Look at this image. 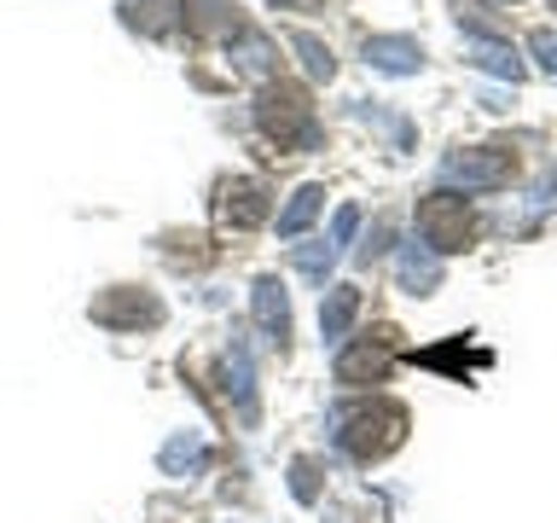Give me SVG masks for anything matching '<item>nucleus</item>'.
Instances as JSON below:
<instances>
[{
  "instance_id": "nucleus-1",
  "label": "nucleus",
  "mask_w": 557,
  "mask_h": 523,
  "mask_svg": "<svg viewBox=\"0 0 557 523\" xmlns=\"http://www.w3.org/2000/svg\"><path fill=\"white\" fill-rule=\"evenodd\" d=\"M256 122H261V134L278 139L285 151H302V146H313V134H320V122H313V105H308V94H302L296 82L261 87Z\"/></svg>"
},
{
  "instance_id": "nucleus-2",
  "label": "nucleus",
  "mask_w": 557,
  "mask_h": 523,
  "mask_svg": "<svg viewBox=\"0 0 557 523\" xmlns=\"http://www.w3.org/2000/svg\"><path fill=\"white\" fill-rule=\"evenodd\" d=\"M337 442H343V453H355V460L372 465V460H383V453H395L407 442V408H400V401H372V408L343 418Z\"/></svg>"
},
{
  "instance_id": "nucleus-3",
  "label": "nucleus",
  "mask_w": 557,
  "mask_h": 523,
  "mask_svg": "<svg viewBox=\"0 0 557 523\" xmlns=\"http://www.w3.org/2000/svg\"><path fill=\"white\" fill-rule=\"evenodd\" d=\"M418 233L435 256H453L470 244V204L459 192H430V198H418Z\"/></svg>"
},
{
  "instance_id": "nucleus-4",
  "label": "nucleus",
  "mask_w": 557,
  "mask_h": 523,
  "mask_svg": "<svg viewBox=\"0 0 557 523\" xmlns=\"http://www.w3.org/2000/svg\"><path fill=\"white\" fill-rule=\"evenodd\" d=\"M395 349H400V331H395V326H377V331H366V338H355V343L337 355V384H348V390L377 384V378L395 366Z\"/></svg>"
},
{
  "instance_id": "nucleus-5",
  "label": "nucleus",
  "mask_w": 557,
  "mask_h": 523,
  "mask_svg": "<svg viewBox=\"0 0 557 523\" xmlns=\"http://www.w3.org/2000/svg\"><path fill=\"white\" fill-rule=\"evenodd\" d=\"M94 320L111 326V331H139V326H157V320H163V303H157V296H146V291H134V285H116V291L94 296Z\"/></svg>"
},
{
  "instance_id": "nucleus-6",
  "label": "nucleus",
  "mask_w": 557,
  "mask_h": 523,
  "mask_svg": "<svg viewBox=\"0 0 557 523\" xmlns=\"http://www.w3.org/2000/svg\"><path fill=\"white\" fill-rule=\"evenodd\" d=\"M268 186L256 181V174H238V181H226L221 186V198H215V216L221 227H233V233H250V227L268 221Z\"/></svg>"
},
{
  "instance_id": "nucleus-7",
  "label": "nucleus",
  "mask_w": 557,
  "mask_h": 523,
  "mask_svg": "<svg viewBox=\"0 0 557 523\" xmlns=\"http://www.w3.org/2000/svg\"><path fill=\"white\" fill-rule=\"evenodd\" d=\"M511 169H517L511 151H494V146L447 157V181H465V186H505V181H511Z\"/></svg>"
},
{
  "instance_id": "nucleus-8",
  "label": "nucleus",
  "mask_w": 557,
  "mask_h": 523,
  "mask_svg": "<svg viewBox=\"0 0 557 523\" xmlns=\"http://www.w3.org/2000/svg\"><path fill=\"white\" fill-rule=\"evenodd\" d=\"M221 384H226V396H233V408H238L244 425H256V418H261V408H256V366H250V349H244V343H233L221 355Z\"/></svg>"
},
{
  "instance_id": "nucleus-9",
  "label": "nucleus",
  "mask_w": 557,
  "mask_h": 523,
  "mask_svg": "<svg viewBox=\"0 0 557 523\" xmlns=\"http://www.w3.org/2000/svg\"><path fill=\"white\" fill-rule=\"evenodd\" d=\"M186 29L198 35V41H233V35L244 29L238 7H226V0H186Z\"/></svg>"
},
{
  "instance_id": "nucleus-10",
  "label": "nucleus",
  "mask_w": 557,
  "mask_h": 523,
  "mask_svg": "<svg viewBox=\"0 0 557 523\" xmlns=\"http://www.w3.org/2000/svg\"><path fill=\"white\" fill-rule=\"evenodd\" d=\"M250 308H256V326L268 331V343L285 349V338H290V303H285V285H278V279H256Z\"/></svg>"
},
{
  "instance_id": "nucleus-11",
  "label": "nucleus",
  "mask_w": 557,
  "mask_h": 523,
  "mask_svg": "<svg viewBox=\"0 0 557 523\" xmlns=\"http://www.w3.org/2000/svg\"><path fill=\"white\" fill-rule=\"evenodd\" d=\"M366 64L389 70V76H412L424 64V47L412 35H366Z\"/></svg>"
},
{
  "instance_id": "nucleus-12",
  "label": "nucleus",
  "mask_w": 557,
  "mask_h": 523,
  "mask_svg": "<svg viewBox=\"0 0 557 523\" xmlns=\"http://www.w3.org/2000/svg\"><path fill=\"white\" fill-rule=\"evenodd\" d=\"M122 24L139 29V35H169L181 24V0H116Z\"/></svg>"
},
{
  "instance_id": "nucleus-13",
  "label": "nucleus",
  "mask_w": 557,
  "mask_h": 523,
  "mask_svg": "<svg viewBox=\"0 0 557 523\" xmlns=\"http://www.w3.org/2000/svg\"><path fill=\"white\" fill-rule=\"evenodd\" d=\"M320 204H325V186H296L290 192V204L285 209H278V233H285V239H296V233H308V221L313 216H320Z\"/></svg>"
},
{
  "instance_id": "nucleus-14",
  "label": "nucleus",
  "mask_w": 557,
  "mask_h": 523,
  "mask_svg": "<svg viewBox=\"0 0 557 523\" xmlns=\"http://www.w3.org/2000/svg\"><path fill=\"white\" fill-rule=\"evenodd\" d=\"M355 314H360V291L355 285H331L325 308H320V331L325 338H343V331L355 326Z\"/></svg>"
},
{
  "instance_id": "nucleus-15",
  "label": "nucleus",
  "mask_w": 557,
  "mask_h": 523,
  "mask_svg": "<svg viewBox=\"0 0 557 523\" xmlns=\"http://www.w3.org/2000/svg\"><path fill=\"white\" fill-rule=\"evenodd\" d=\"M157 460H163L169 477H181V471H198V465L209 460V448H203L198 430H186V436H174V442H163V453H157Z\"/></svg>"
},
{
  "instance_id": "nucleus-16",
  "label": "nucleus",
  "mask_w": 557,
  "mask_h": 523,
  "mask_svg": "<svg viewBox=\"0 0 557 523\" xmlns=\"http://www.w3.org/2000/svg\"><path fill=\"white\" fill-rule=\"evenodd\" d=\"M226 47H238V64L250 70V76H268V70L278 64V52H273V41H268L261 29H238Z\"/></svg>"
},
{
  "instance_id": "nucleus-17",
  "label": "nucleus",
  "mask_w": 557,
  "mask_h": 523,
  "mask_svg": "<svg viewBox=\"0 0 557 523\" xmlns=\"http://www.w3.org/2000/svg\"><path fill=\"white\" fill-rule=\"evenodd\" d=\"M470 64L487 70V76H505V82H522V59L505 41H476L470 47Z\"/></svg>"
},
{
  "instance_id": "nucleus-18",
  "label": "nucleus",
  "mask_w": 557,
  "mask_h": 523,
  "mask_svg": "<svg viewBox=\"0 0 557 523\" xmlns=\"http://www.w3.org/2000/svg\"><path fill=\"white\" fill-rule=\"evenodd\" d=\"M453 12H459V24L476 29L482 41H505V17L487 7V0H453Z\"/></svg>"
},
{
  "instance_id": "nucleus-19",
  "label": "nucleus",
  "mask_w": 557,
  "mask_h": 523,
  "mask_svg": "<svg viewBox=\"0 0 557 523\" xmlns=\"http://www.w3.org/2000/svg\"><path fill=\"white\" fill-rule=\"evenodd\" d=\"M400 285H407V291H418V296H430L435 285H442V262H435V256H418V251H407V256H400Z\"/></svg>"
},
{
  "instance_id": "nucleus-20",
  "label": "nucleus",
  "mask_w": 557,
  "mask_h": 523,
  "mask_svg": "<svg viewBox=\"0 0 557 523\" xmlns=\"http://www.w3.org/2000/svg\"><path fill=\"white\" fill-rule=\"evenodd\" d=\"M290 47L302 52V64H308V76H313V82H331V76H337V59H331V47L320 41V35L296 29V35H290Z\"/></svg>"
},
{
  "instance_id": "nucleus-21",
  "label": "nucleus",
  "mask_w": 557,
  "mask_h": 523,
  "mask_svg": "<svg viewBox=\"0 0 557 523\" xmlns=\"http://www.w3.org/2000/svg\"><path fill=\"white\" fill-rule=\"evenodd\" d=\"M290 262H296V273L325 279V273H331V262H337V244H331V239H320V244H296Z\"/></svg>"
},
{
  "instance_id": "nucleus-22",
  "label": "nucleus",
  "mask_w": 557,
  "mask_h": 523,
  "mask_svg": "<svg viewBox=\"0 0 557 523\" xmlns=\"http://www.w3.org/2000/svg\"><path fill=\"white\" fill-rule=\"evenodd\" d=\"M290 495L302 500V506L320 500V460H308V453H302V460L290 465Z\"/></svg>"
},
{
  "instance_id": "nucleus-23",
  "label": "nucleus",
  "mask_w": 557,
  "mask_h": 523,
  "mask_svg": "<svg viewBox=\"0 0 557 523\" xmlns=\"http://www.w3.org/2000/svg\"><path fill=\"white\" fill-rule=\"evenodd\" d=\"M529 47H534L540 70H546V76H557V29H534V35H529Z\"/></svg>"
},
{
  "instance_id": "nucleus-24",
  "label": "nucleus",
  "mask_w": 557,
  "mask_h": 523,
  "mask_svg": "<svg viewBox=\"0 0 557 523\" xmlns=\"http://www.w3.org/2000/svg\"><path fill=\"white\" fill-rule=\"evenodd\" d=\"M355 227H360V209H355V204H343V209H337V221H331V244L343 251V244L355 239Z\"/></svg>"
},
{
  "instance_id": "nucleus-25",
  "label": "nucleus",
  "mask_w": 557,
  "mask_h": 523,
  "mask_svg": "<svg viewBox=\"0 0 557 523\" xmlns=\"http://www.w3.org/2000/svg\"><path fill=\"white\" fill-rule=\"evenodd\" d=\"M383 244H389V227H372V239L360 244V262H372V256H383Z\"/></svg>"
},
{
  "instance_id": "nucleus-26",
  "label": "nucleus",
  "mask_w": 557,
  "mask_h": 523,
  "mask_svg": "<svg viewBox=\"0 0 557 523\" xmlns=\"http://www.w3.org/2000/svg\"><path fill=\"white\" fill-rule=\"evenodd\" d=\"M273 7H296V12H320V0H273Z\"/></svg>"
}]
</instances>
